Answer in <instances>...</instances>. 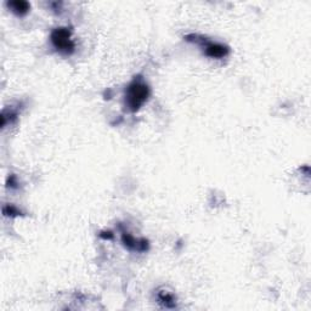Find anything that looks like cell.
Listing matches in <instances>:
<instances>
[{
  "mask_svg": "<svg viewBox=\"0 0 311 311\" xmlns=\"http://www.w3.org/2000/svg\"><path fill=\"white\" fill-rule=\"evenodd\" d=\"M53 47L63 55H72L75 51V43L72 39V29L68 27L55 28L50 34Z\"/></svg>",
  "mask_w": 311,
  "mask_h": 311,
  "instance_id": "cell-3",
  "label": "cell"
},
{
  "mask_svg": "<svg viewBox=\"0 0 311 311\" xmlns=\"http://www.w3.org/2000/svg\"><path fill=\"white\" fill-rule=\"evenodd\" d=\"M157 298H158V303H160L163 307H166V309H175L176 307L175 297H174L172 293H169V292L166 291L158 292Z\"/></svg>",
  "mask_w": 311,
  "mask_h": 311,
  "instance_id": "cell-6",
  "label": "cell"
},
{
  "mask_svg": "<svg viewBox=\"0 0 311 311\" xmlns=\"http://www.w3.org/2000/svg\"><path fill=\"white\" fill-rule=\"evenodd\" d=\"M122 243L127 247L130 251H136V252H146L148 249V241L145 239L138 240L130 235L127 231H122Z\"/></svg>",
  "mask_w": 311,
  "mask_h": 311,
  "instance_id": "cell-4",
  "label": "cell"
},
{
  "mask_svg": "<svg viewBox=\"0 0 311 311\" xmlns=\"http://www.w3.org/2000/svg\"><path fill=\"white\" fill-rule=\"evenodd\" d=\"M3 214L5 216H18L22 215V213L16 207L12 206V204H6V206L3 207Z\"/></svg>",
  "mask_w": 311,
  "mask_h": 311,
  "instance_id": "cell-7",
  "label": "cell"
},
{
  "mask_svg": "<svg viewBox=\"0 0 311 311\" xmlns=\"http://www.w3.org/2000/svg\"><path fill=\"white\" fill-rule=\"evenodd\" d=\"M17 185H18V181H17V178L15 175H10L8 178V182H6V186L10 188H17Z\"/></svg>",
  "mask_w": 311,
  "mask_h": 311,
  "instance_id": "cell-8",
  "label": "cell"
},
{
  "mask_svg": "<svg viewBox=\"0 0 311 311\" xmlns=\"http://www.w3.org/2000/svg\"><path fill=\"white\" fill-rule=\"evenodd\" d=\"M150 94V88L145 83L144 79L135 77L126 89V95H124L126 107L130 112H138L142 107V105L147 101Z\"/></svg>",
  "mask_w": 311,
  "mask_h": 311,
  "instance_id": "cell-1",
  "label": "cell"
},
{
  "mask_svg": "<svg viewBox=\"0 0 311 311\" xmlns=\"http://www.w3.org/2000/svg\"><path fill=\"white\" fill-rule=\"evenodd\" d=\"M185 39L187 42H193L200 45V47L203 49L204 55L210 57V59L220 60L226 57L227 55L230 54V48H228L227 45L221 44V43L218 42L208 41V39L204 38V36L197 34H188L185 36Z\"/></svg>",
  "mask_w": 311,
  "mask_h": 311,
  "instance_id": "cell-2",
  "label": "cell"
},
{
  "mask_svg": "<svg viewBox=\"0 0 311 311\" xmlns=\"http://www.w3.org/2000/svg\"><path fill=\"white\" fill-rule=\"evenodd\" d=\"M8 8L17 16H24L29 11L30 4L26 0H11L8 2Z\"/></svg>",
  "mask_w": 311,
  "mask_h": 311,
  "instance_id": "cell-5",
  "label": "cell"
}]
</instances>
